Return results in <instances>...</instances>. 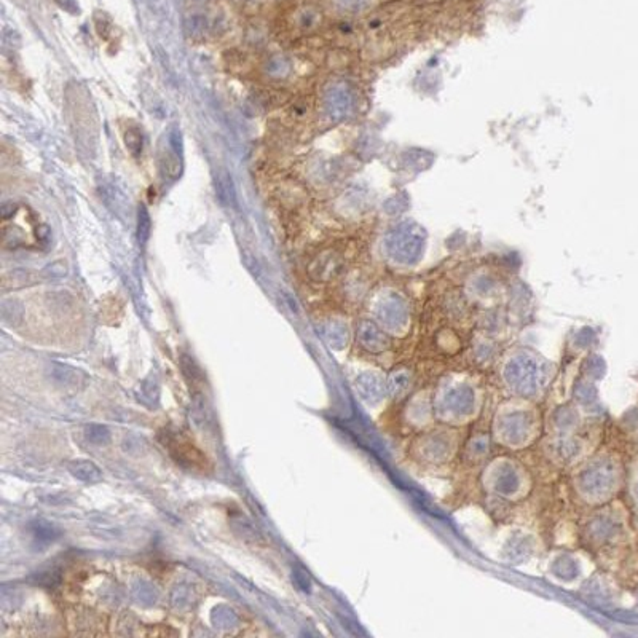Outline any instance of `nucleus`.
Instances as JSON below:
<instances>
[{"label": "nucleus", "instance_id": "nucleus-1", "mask_svg": "<svg viewBox=\"0 0 638 638\" xmlns=\"http://www.w3.org/2000/svg\"><path fill=\"white\" fill-rule=\"evenodd\" d=\"M426 235L420 225L401 222L388 231L385 238L386 252L401 264H414L425 251Z\"/></svg>", "mask_w": 638, "mask_h": 638}, {"label": "nucleus", "instance_id": "nucleus-2", "mask_svg": "<svg viewBox=\"0 0 638 638\" xmlns=\"http://www.w3.org/2000/svg\"><path fill=\"white\" fill-rule=\"evenodd\" d=\"M166 445H168V449H170L171 455L176 458L179 463H182V465H189L194 469L205 466L206 456L203 455L194 444H190L189 440H184V439H179L177 436H174L168 440Z\"/></svg>", "mask_w": 638, "mask_h": 638}, {"label": "nucleus", "instance_id": "nucleus-3", "mask_svg": "<svg viewBox=\"0 0 638 638\" xmlns=\"http://www.w3.org/2000/svg\"><path fill=\"white\" fill-rule=\"evenodd\" d=\"M69 469H71V473L75 477L85 480V482H97V480H101V471L90 461H75L69 466Z\"/></svg>", "mask_w": 638, "mask_h": 638}, {"label": "nucleus", "instance_id": "nucleus-4", "mask_svg": "<svg viewBox=\"0 0 638 638\" xmlns=\"http://www.w3.org/2000/svg\"><path fill=\"white\" fill-rule=\"evenodd\" d=\"M216 191L219 195V198L222 200V203H227V205H231L235 203V189H233V182H231V177L229 176L227 171H220L216 177Z\"/></svg>", "mask_w": 638, "mask_h": 638}, {"label": "nucleus", "instance_id": "nucleus-5", "mask_svg": "<svg viewBox=\"0 0 638 638\" xmlns=\"http://www.w3.org/2000/svg\"><path fill=\"white\" fill-rule=\"evenodd\" d=\"M150 231H152V220H150V214L147 208L141 205L137 211V240L141 245H146L150 238Z\"/></svg>", "mask_w": 638, "mask_h": 638}, {"label": "nucleus", "instance_id": "nucleus-6", "mask_svg": "<svg viewBox=\"0 0 638 638\" xmlns=\"http://www.w3.org/2000/svg\"><path fill=\"white\" fill-rule=\"evenodd\" d=\"M206 25H208V20H206V16H203V15H191L190 18L185 21V26H187L190 34H203L206 29Z\"/></svg>", "mask_w": 638, "mask_h": 638}, {"label": "nucleus", "instance_id": "nucleus-7", "mask_svg": "<svg viewBox=\"0 0 638 638\" xmlns=\"http://www.w3.org/2000/svg\"><path fill=\"white\" fill-rule=\"evenodd\" d=\"M126 146L130 147V150L133 154H137L139 150H141V146H142V135H141V131L137 130V128H133V130H130L126 133Z\"/></svg>", "mask_w": 638, "mask_h": 638}, {"label": "nucleus", "instance_id": "nucleus-8", "mask_svg": "<svg viewBox=\"0 0 638 638\" xmlns=\"http://www.w3.org/2000/svg\"><path fill=\"white\" fill-rule=\"evenodd\" d=\"M369 0H340V4L348 10H359L367 5Z\"/></svg>", "mask_w": 638, "mask_h": 638}, {"label": "nucleus", "instance_id": "nucleus-9", "mask_svg": "<svg viewBox=\"0 0 638 638\" xmlns=\"http://www.w3.org/2000/svg\"><path fill=\"white\" fill-rule=\"evenodd\" d=\"M96 429H97V433H96V434H93V433L88 434L91 440H100V442H104V440H107V439H109V433H107V429H106V428L96 426Z\"/></svg>", "mask_w": 638, "mask_h": 638}]
</instances>
